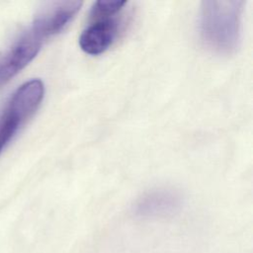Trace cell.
Returning <instances> with one entry per match:
<instances>
[{
  "label": "cell",
  "instance_id": "6da1fadb",
  "mask_svg": "<svg viewBox=\"0 0 253 253\" xmlns=\"http://www.w3.org/2000/svg\"><path fill=\"white\" fill-rule=\"evenodd\" d=\"M241 0L204 1L200 31L205 44L211 49L229 54L237 48L241 37Z\"/></svg>",
  "mask_w": 253,
  "mask_h": 253
},
{
  "label": "cell",
  "instance_id": "277c9868",
  "mask_svg": "<svg viewBox=\"0 0 253 253\" xmlns=\"http://www.w3.org/2000/svg\"><path fill=\"white\" fill-rule=\"evenodd\" d=\"M91 20L92 22L79 38V45L84 52L98 55L105 52L115 42L120 21L116 15L91 18Z\"/></svg>",
  "mask_w": 253,
  "mask_h": 253
},
{
  "label": "cell",
  "instance_id": "7a4b0ae2",
  "mask_svg": "<svg viewBox=\"0 0 253 253\" xmlns=\"http://www.w3.org/2000/svg\"><path fill=\"white\" fill-rule=\"evenodd\" d=\"M44 94L42 80L32 79L12 94L0 115V154L20 127L35 114Z\"/></svg>",
  "mask_w": 253,
  "mask_h": 253
},
{
  "label": "cell",
  "instance_id": "5b68a950",
  "mask_svg": "<svg viewBox=\"0 0 253 253\" xmlns=\"http://www.w3.org/2000/svg\"><path fill=\"white\" fill-rule=\"evenodd\" d=\"M82 6L81 1H56L47 4L31 26L44 40L61 32Z\"/></svg>",
  "mask_w": 253,
  "mask_h": 253
},
{
  "label": "cell",
  "instance_id": "8992f818",
  "mask_svg": "<svg viewBox=\"0 0 253 253\" xmlns=\"http://www.w3.org/2000/svg\"><path fill=\"white\" fill-rule=\"evenodd\" d=\"M182 206L181 194L169 188L151 190L134 205V212L141 217H162L177 212Z\"/></svg>",
  "mask_w": 253,
  "mask_h": 253
},
{
  "label": "cell",
  "instance_id": "3957f363",
  "mask_svg": "<svg viewBox=\"0 0 253 253\" xmlns=\"http://www.w3.org/2000/svg\"><path fill=\"white\" fill-rule=\"evenodd\" d=\"M44 39L32 27L0 54V87L25 68L39 53Z\"/></svg>",
  "mask_w": 253,
  "mask_h": 253
},
{
  "label": "cell",
  "instance_id": "52a82bcc",
  "mask_svg": "<svg viewBox=\"0 0 253 253\" xmlns=\"http://www.w3.org/2000/svg\"><path fill=\"white\" fill-rule=\"evenodd\" d=\"M126 4V1H96L91 10V18L115 16L123 7Z\"/></svg>",
  "mask_w": 253,
  "mask_h": 253
}]
</instances>
